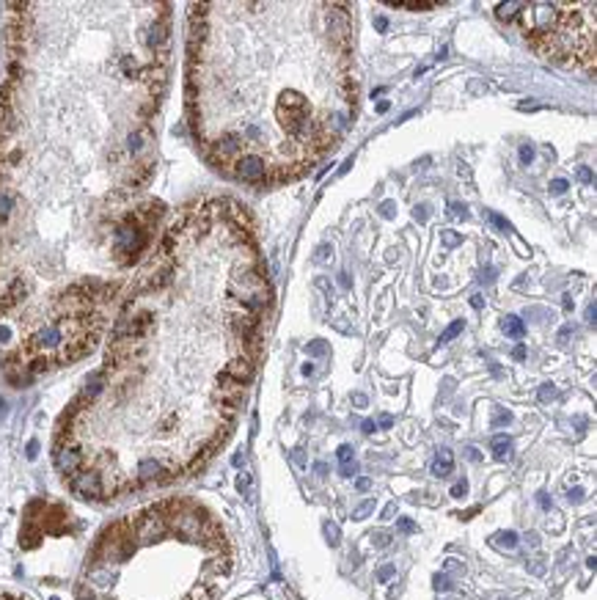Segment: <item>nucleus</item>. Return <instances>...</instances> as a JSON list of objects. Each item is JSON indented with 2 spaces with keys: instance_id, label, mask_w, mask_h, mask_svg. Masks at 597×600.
Returning <instances> with one entry per match:
<instances>
[{
  "instance_id": "31",
  "label": "nucleus",
  "mask_w": 597,
  "mask_h": 600,
  "mask_svg": "<svg viewBox=\"0 0 597 600\" xmlns=\"http://www.w3.org/2000/svg\"><path fill=\"white\" fill-rule=\"evenodd\" d=\"M468 460H482V454L476 449H468Z\"/></svg>"
},
{
  "instance_id": "15",
  "label": "nucleus",
  "mask_w": 597,
  "mask_h": 600,
  "mask_svg": "<svg viewBox=\"0 0 597 600\" xmlns=\"http://www.w3.org/2000/svg\"><path fill=\"white\" fill-rule=\"evenodd\" d=\"M567 191V182L565 180H554L551 182V193H565Z\"/></svg>"
},
{
  "instance_id": "5",
  "label": "nucleus",
  "mask_w": 597,
  "mask_h": 600,
  "mask_svg": "<svg viewBox=\"0 0 597 600\" xmlns=\"http://www.w3.org/2000/svg\"><path fill=\"white\" fill-rule=\"evenodd\" d=\"M526 39L545 55L592 69L595 66V3H523Z\"/></svg>"
},
{
  "instance_id": "4",
  "label": "nucleus",
  "mask_w": 597,
  "mask_h": 600,
  "mask_svg": "<svg viewBox=\"0 0 597 600\" xmlns=\"http://www.w3.org/2000/svg\"><path fill=\"white\" fill-rule=\"evenodd\" d=\"M144 559L124 521L105 529L91 551L77 600H215L231 573V548L220 523L196 501H163V529L155 565V507L133 515Z\"/></svg>"
},
{
  "instance_id": "18",
  "label": "nucleus",
  "mask_w": 597,
  "mask_h": 600,
  "mask_svg": "<svg viewBox=\"0 0 597 600\" xmlns=\"http://www.w3.org/2000/svg\"><path fill=\"white\" fill-rule=\"evenodd\" d=\"M443 242H446V245H457V242H462V240H460L454 231H443Z\"/></svg>"
},
{
  "instance_id": "28",
  "label": "nucleus",
  "mask_w": 597,
  "mask_h": 600,
  "mask_svg": "<svg viewBox=\"0 0 597 600\" xmlns=\"http://www.w3.org/2000/svg\"><path fill=\"white\" fill-rule=\"evenodd\" d=\"M386 25H389V19H386V17H378V30H380V33L386 30Z\"/></svg>"
},
{
  "instance_id": "19",
  "label": "nucleus",
  "mask_w": 597,
  "mask_h": 600,
  "mask_svg": "<svg viewBox=\"0 0 597 600\" xmlns=\"http://www.w3.org/2000/svg\"><path fill=\"white\" fill-rule=\"evenodd\" d=\"M465 490H468V485H465V482H457V485L451 487V496L460 499V496H465Z\"/></svg>"
},
{
  "instance_id": "11",
  "label": "nucleus",
  "mask_w": 597,
  "mask_h": 600,
  "mask_svg": "<svg viewBox=\"0 0 597 600\" xmlns=\"http://www.w3.org/2000/svg\"><path fill=\"white\" fill-rule=\"evenodd\" d=\"M462 328H465V322H462V320H457V322H451V325H449V328L443 331V336H440V342H451V339H454V336H457V333H460Z\"/></svg>"
},
{
  "instance_id": "35",
  "label": "nucleus",
  "mask_w": 597,
  "mask_h": 600,
  "mask_svg": "<svg viewBox=\"0 0 597 600\" xmlns=\"http://www.w3.org/2000/svg\"><path fill=\"white\" fill-rule=\"evenodd\" d=\"M391 573H394V568H383V570H380V579H386V576H391Z\"/></svg>"
},
{
  "instance_id": "25",
  "label": "nucleus",
  "mask_w": 597,
  "mask_h": 600,
  "mask_svg": "<svg viewBox=\"0 0 597 600\" xmlns=\"http://www.w3.org/2000/svg\"><path fill=\"white\" fill-rule=\"evenodd\" d=\"M328 540H331V545L339 543V532H336V526H328Z\"/></svg>"
},
{
  "instance_id": "16",
  "label": "nucleus",
  "mask_w": 597,
  "mask_h": 600,
  "mask_svg": "<svg viewBox=\"0 0 597 600\" xmlns=\"http://www.w3.org/2000/svg\"><path fill=\"white\" fill-rule=\"evenodd\" d=\"M339 460L347 465V463L353 460V449H350V446H342V449H339Z\"/></svg>"
},
{
  "instance_id": "10",
  "label": "nucleus",
  "mask_w": 597,
  "mask_h": 600,
  "mask_svg": "<svg viewBox=\"0 0 597 600\" xmlns=\"http://www.w3.org/2000/svg\"><path fill=\"white\" fill-rule=\"evenodd\" d=\"M389 6H402V8H432V6H443L438 0H399V3H389Z\"/></svg>"
},
{
  "instance_id": "3",
  "label": "nucleus",
  "mask_w": 597,
  "mask_h": 600,
  "mask_svg": "<svg viewBox=\"0 0 597 600\" xmlns=\"http://www.w3.org/2000/svg\"><path fill=\"white\" fill-rule=\"evenodd\" d=\"M188 19L185 102L209 166L267 188L336 149L355 110L331 91L342 97L353 58L331 36L325 3H193Z\"/></svg>"
},
{
  "instance_id": "34",
  "label": "nucleus",
  "mask_w": 597,
  "mask_h": 600,
  "mask_svg": "<svg viewBox=\"0 0 597 600\" xmlns=\"http://www.w3.org/2000/svg\"><path fill=\"white\" fill-rule=\"evenodd\" d=\"M369 487V479H358V490H366Z\"/></svg>"
},
{
  "instance_id": "27",
  "label": "nucleus",
  "mask_w": 597,
  "mask_h": 600,
  "mask_svg": "<svg viewBox=\"0 0 597 600\" xmlns=\"http://www.w3.org/2000/svg\"><path fill=\"white\" fill-rule=\"evenodd\" d=\"M361 429H364L366 435H369V432H375V421H372V418H369V421H364V427H361Z\"/></svg>"
},
{
  "instance_id": "24",
  "label": "nucleus",
  "mask_w": 597,
  "mask_h": 600,
  "mask_svg": "<svg viewBox=\"0 0 597 600\" xmlns=\"http://www.w3.org/2000/svg\"><path fill=\"white\" fill-rule=\"evenodd\" d=\"M504 421H512V416H509V413H504V410H498V416H496V427H501Z\"/></svg>"
},
{
  "instance_id": "29",
  "label": "nucleus",
  "mask_w": 597,
  "mask_h": 600,
  "mask_svg": "<svg viewBox=\"0 0 597 600\" xmlns=\"http://www.w3.org/2000/svg\"><path fill=\"white\" fill-rule=\"evenodd\" d=\"M380 212H383L386 217H391V215H394V206H391V204H386V206H380Z\"/></svg>"
},
{
  "instance_id": "13",
  "label": "nucleus",
  "mask_w": 597,
  "mask_h": 600,
  "mask_svg": "<svg viewBox=\"0 0 597 600\" xmlns=\"http://www.w3.org/2000/svg\"><path fill=\"white\" fill-rule=\"evenodd\" d=\"M493 543H496V545H507V548H515V545H518V537H515L512 532H507V537H496Z\"/></svg>"
},
{
  "instance_id": "7",
  "label": "nucleus",
  "mask_w": 597,
  "mask_h": 600,
  "mask_svg": "<svg viewBox=\"0 0 597 600\" xmlns=\"http://www.w3.org/2000/svg\"><path fill=\"white\" fill-rule=\"evenodd\" d=\"M451 465H454V463H451V452H449V449H440V454H438L435 463H432V474H435V476H446V474L451 471Z\"/></svg>"
},
{
  "instance_id": "6",
  "label": "nucleus",
  "mask_w": 597,
  "mask_h": 600,
  "mask_svg": "<svg viewBox=\"0 0 597 600\" xmlns=\"http://www.w3.org/2000/svg\"><path fill=\"white\" fill-rule=\"evenodd\" d=\"M509 454H512V438H507V435L493 438V457H496L498 463H504Z\"/></svg>"
},
{
  "instance_id": "36",
  "label": "nucleus",
  "mask_w": 597,
  "mask_h": 600,
  "mask_svg": "<svg viewBox=\"0 0 597 600\" xmlns=\"http://www.w3.org/2000/svg\"><path fill=\"white\" fill-rule=\"evenodd\" d=\"M355 405H361V407H364V405H366V397H364V394H355Z\"/></svg>"
},
{
  "instance_id": "21",
  "label": "nucleus",
  "mask_w": 597,
  "mask_h": 600,
  "mask_svg": "<svg viewBox=\"0 0 597 600\" xmlns=\"http://www.w3.org/2000/svg\"><path fill=\"white\" fill-rule=\"evenodd\" d=\"M399 532H413L415 526H413V521H407V518H399Z\"/></svg>"
},
{
  "instance_id": "12",
  "label": "nucleus",
  "mask_w": 597,
  "mask_h": 600,
  "mask_svg": "<svg viewBox=\"0 0 597 600\" xmlns=\"http://www.w3.org/2000/svg\"><path fill=\"white\" fill-rule=\"evenodd\" d=\"M520 160H523V166H531V163H534V149H531L529 144L520 146Z\"/></svg>"
},
{
  "instance_id": "22",
  "label": "nucleus",
  "mask_w": 597,
  "mask_h": 600,
  "mask_svg": "<svg viewBox=\"0 0 597 600\" xmlns=\"http://www.w3.org/2000/svg\"><path fill=\"white\" fill-rule=\"evenodd\" d=\"M372 507H375L372 501H366V504H361V507H358V512H355V518H364V515H369V510H372Z\"/></svg>"
},
{
  "instance_id": "33",
  "label": "nucleus",
  "mask_w": 597,
  "mask_h": 600,
  "mask_svg": "<svg viewBox=\"0 0 597 600\" xmlns=\"http://www.w3.org/2000/svg\"><path fill=\"white\" fill-rule=\"evenodd\" d=\"M415 217H418V220H427V209H415Z\"/></svg>"
},
{
  "instance_id": "32",
  "label": "nucleus",
  "mask_w": 597,
  "mask_h": 600,
  "mask_svg": "<svg viewBox=\"0 0 597 600\" xmlns=\"http://www.w3.org/2000/svg\"><path fill=\"white\" fill-rule=\"evenodd\" d=\"M540 504H542V507H545V510H548V507H551V499H548V496H545V493H540Z\"/></svg>"
},
{
  "instance_id": "2",
  "label": "nucleus",
  "mask_w": 597,
  "mask_h": 600,
  "mask_svg": "<svg viewBox=\"0 0 597 600\" xmlns=\"http://www.w3.org/2000/svg\"><path fill=\"white\" fill-rule=\"evenodd\" d=\"M264 270L253 220L237 201H196L166 226L102 367L55 432L99 501L196 474L220 449L245 394L231 361L262 350L273 298Z\"/></svg>"
},
{
  "instance_id": "30",
  "label": "nucleus",
  "mask_w": 597,
  "mask_h": 600,
  "mask_svg": "<svg viewBox=\"0 0 597 600\" xmlns=\"http://www.w3.org/2000/svg\"><path fill=\"white\" fill-rule=\"evenodd\" d=\"M391 424H394V418H391V416H383V418H380V427H391Z\"/></svg>"
},
{
  "instance_id": "1",
  "label": "nucleus",
  "mask_w": 597,
  "mask_h": 600,
  "mask_svg": "<svg viewBox=\"0 0 597 600\" xmlns=\"http://www.w3.org/2000/svg\"><path fill=\"white\" fill-rule=\"evenodd\" d=\"M0 364L14 383L91 353L124 273L152 253L155 116L171 3H6Z\"/></svg>"
},
{
  "instance_id": "23",
  "label": "nucleus",
  "mask_w": 597,
  "mask_h": 600,
  "mask_svg": "<svg viewBox=\"0 0 597 600\" xmlns=\"http://www.w3.org/2000/svg\"><path fill=\"white\" fill-rule=\"evenodd\" d=\"M578 180L581 182H592V171L589 168H578Z\"/></svg>"
},
{
  "instance_id": "8",
  "label": "nucleus",
  "mask_w": 597,
  "mask_h": 600,
  "mask_svg": "<svg viewBox=\"0 0 597 600\" xmlns=\"http://www.w3.org/2000/svg\"><path fill=\"white\" fill-rule=\"evenodd\" d=\"M520 6H523V3H498L496 14H498V19H504V22H512V19H518V14H520Z\"/></svg>"
},
{
  "instance_id": "17",
  "label": "nucleus",
  "mask_w": 597,
  "mask_h": 600,
  "mask_svg": "<svg viewBox=\"0 0 597 600\" xmlns=\"http://www.w3.org/2000/svg\"><path fill=\"white\" fill-rule=\"evenodd\" d=\"M554 394H556V391H554V386H551V383H545V386L540 389V400H542V402H545V400H551Z\"/></svg>"
},
{
  "instance_id": "14",
  "label": "nucleus",
  "mask_w": 597,
  "mask_h": 600,
  "mask_svg": "<svg viewBox=\"0 0 597 600\" xmlns=\"http://www.w3.org/2000/svg\"><path fill=\"white\" fill-rule=\"evenodd\" d=\"M325 350H328L325 342H314V345H309V353H311V356H322Z\"/></svg>"
},
{
  "instance_id": "9",
  "label": "nucleus",
  "mask_w": 597,
  "mask_h": 600,
  "mask_svg": "<svg viewBox=\"0 0 597 600\" xmlns=\"http://www.w3.org/2000/svg\"><path fill=\"white\" fill-rule=\"evenodd\" d=\"M504 331H507V336H512V339H523V333H526L520 317H515V314H509V317L504 320Z\"/></svg>"
},
{
  "instance_id": "26",
  "label": "nucleus",
  "mask_w": 597,
  "mask_h": 600,
  "mask_svg": "<svg viewBox=\"0 0 597 600\" xmlns=\"http://www.w3.org/2000/svg\"><path fill=\"white\" fill-rule=\"evenodd\" d=\"M512 356H515V358H518V361H520V358H523V356H526V347H523V345H518V347H515V353H512Z\"/></svg>"
},
{
  "instance_id": "20",
  "label": "nucleus",
  "mask_w": 597,
  "mask_h": 600,
  "mask_svg": "<svg viewBox=\"0 0 597 600\" xmlns=\"http://www.w3.org/2000/svg\"><path fill=\"white\" fill-rule=\"evenodd\" d=\"M490 217H493V223H496V226H498V229H504V231H507V229H509V223H507V220H504V217H501V215H496V212H490Z\"/></svg>"
}]
</instances>
